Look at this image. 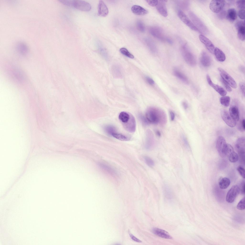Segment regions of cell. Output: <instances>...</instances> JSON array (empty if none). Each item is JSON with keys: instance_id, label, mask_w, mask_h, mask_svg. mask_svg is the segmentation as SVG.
Returning a JSON list of instances; mask_svg holds the SVG:
<instances>
[{"instance_id": "cell-1", "label": "cell", "mask_w": 245, "mask_h": 245, "mask_svg": "<svg viewBox=\"0 0 245 245\" xmlns=\"http://www.w3.org/2000/svg\"><path fill=\"white\" fill-rule=\"evenodd\" d=\"M145 117L150 123L165 124L167 122V117L165 112L160 108L150 107L146 110Z\"/></svg>"}, {"instance_id": "cell-2", "label": "cell", "mask_w": 245, "mask_h": 245, "mask_svg": "<svg viewBox=\"0 0 245 245\" xmlns=\"http://www.w3.org/2000/svg\"><path fill=\"white\" fill-rule=\"evenodd\" d=\"M181 51L184 60L187 64L191 66H194L196 65V58L186 45H184L181 47Z\"/></svg>"}, {"instance_id": "cell-3", "label": "cell", "mask_w": 245, "mask_h": 245, "mask_svg": "<svg viewBox=\"0 0 245 245\" xmlns=\"http://www.w3.org/2000/svg\"><path fill=\"white\" fill-rule=\"evenodd\" d=\"M218 70L221 78L231 87L234 89L237 87L236 83L233 78L223 68L219 67Z\"/></svg>"}, {"instance_id": "cell-4", "label": "cell", "mask_w": 245, "mask_h": 245, "mask_svg": "<svg viewBox=\"0 0 245 245\" xmlns=\"http://www.w3.org/2000/svg\"><path fill=\"white\" fill-rule=\"evenodd\" d=\"M227 144L224 138L219 136L217 138L216 143L217 149L220 156L222 157L225 156V152Z\"/></svg>"}, {"instance_id": "cell-5", "label": "cell", "mask_w": 245, "mask_h": 245, "mask_svg": "<svg viewBox=\"0 0 245 245\" xmlns=\"http://www.w3.org/2000/svg\"><path fill=\"white\" fill-rule=\"evenodd\" d=\"M72 7L83 11H88L91 9V6L89 3L80 0H72Z\"/></svg>"}, {"instance_id": "cell-6", "label": "cell", "mask_w": 245, "mask_h": 245, "mask_svg": "<svg viewBox=\"0 0 245 245\" xmlns=\"http://www.w3.org/2000/svg\"><path fill=\"white\" fill-rule=\"evenodd\" d=\"M178 15L180 19L191 29L194 31L200 32L198 28L193 23L186 15L181 10H179Z\"/></svg>"}, {"instance_id": "cell-7", "label": "cell", "mask_w": 245, "mask_h": 245, "mask_svg": "<svg viewBox=\"0 0 245 245\" xmlns=\"http://www.w3.org/2000/svg\"><path fill=\"white\" fill-rule=\"evenodd\" d=\"M240 192L239 186L236 185L233 186L227 193L226 197V201L229 203L233 202Z\"/></svg>"}, {"instance_id": "cell-8", "label": "cell", "mask_w": 245, "mask_h": 245, "mask_svg": "<svg viewBox=\"0 0 245 245\" xmlns=\"http://www.w3.org/2000/svg\"><path fill=\"white\" fill-rule=\"evenodd\" d=\"M225 4V1L224 0H213L210 3L209 8L213 12L219 13L223 9Z\"/></svg>"}, {"instance_id": "cell-9", "label": "cell", "mask_w": 245, "mask_h": 245, "mask_svg": "<svg viewBox=\"0 0 245 245\" xmlns=\"http://www.w3.org/2000/svg\"><path fill=\"white\" fill-rule=\"evenodd\" d=\"M221 114L223 120L228 125L231 127L236 126V122L232 118L227 111L224 109L222 110Z\"/></svg>"}, {"instance_id": "cell-10", "label": "cell", "mask_w": 245, "mask_h": 245, "mask_svg": "<svg viewBox=\"0 0 245 245\" xmlns=\"http://www.w3.org/2000/svg\"><path fill=\"white\" fill-rule=\"evenodd\" d=\"M150 33L154 37L161 40H166L162 30L160 28L156 27H152L149 28Z\"/></svg>"}, {"instance_id": "cell-11", "label": "cell", "mask_w": 245, "mask_h": 245, "mask_svg": "<svg viewBox=\"0 0 245 245\" xmlns=\"http://www.w3.org/2000/svg\"><path fill=\"white\" fill-rule=\"evenodd\" d=\"M199 38L200 41L205 45L207 49L211 53L214 54L215 48L212 42L208 38L203 35H200Z\"/></svg>"}, {"instance_id": "cell-12", "label": "cell", "mask_w": 245, "mask_h": 245, "mask_svg": "<svg viewBox=\"0 0 245 245\" xmlns=\"http://www.w3.org/2000/svg\"><path fill=\"white\" fill-rule=\"evenodd\" d=\"M206 79L208 84L221 95L225 96L227 94L226 91L222 87L213 83L208 75L206 76Z\"/></svg>"}, {"instance_id": "cell-13", "label": "cell", "mask_w": 245, "mask_h": 245, "mask_svg": "<svg viewBox=\"0 0 245 245\" xmlns=\"http://www.w3.org/2000/svg\"><path fill=\"white\" fill-rule=\"evenodd\" d=\"M155 143V139L153 134L151 131L148 130L147 134L145 148L148 150L152 149L154 147Z\"/></svg>"}, {"instance_id": "cell-14", "label": "cell", "mask_w": 245, "mask_h": 245, "mask_svg": "<svg viewBox=\"0 0 245 245\" xmlns=\"http://www.w3.org/2000/svg\"><path fill=\"white\" fill-rule=\"evenodd\" d=\"M166 0H158L156 9L158 12L162 16L166 17L168 15V12L166 6Z\"/></svg>"}, {"instance_id": "cell-15", "label": "cell", "mask_w": 245, "mask_h": 245, "mask_svg": "<svg viewBox=\"0 0 245 245\" xmlns=\"http://www.w3.org/2000/svg\"><path fill=\"white\" fill-rule=\"evenodd\" d=\"M125 128L130 132H134L136 129V123L134 117L130 115V119L126 123L123 124Z\"/></svg>"}, {"instance_id": "cell-16", "label": "cell", "mask_w": 245, "mask_h": 245, "mask_svg": "<svg viewBox=\"0 0 245 245\" xmlns=\"http://www.w3.org/2000/svg\"><path fill=\"white\" fill-rule=\"evenodd\" d=\"M235 26L237 30V35L239 38L242 41H244L245 39V23L239 22L236 24Z\"/></svg>"}, {"instance_id": "cell-17", "label": "cell", "mask_w": 245, "mask_h": 245, "mask_svg": "<svg viewBox=\"0 0 245 245\" xmlns=\"http://www.w3.org/2000/svg\"><path fill=\"white\" fill-rule=\"evenodd\" d=\"M108 12V8L105 3L102 0H100L98 6V15L102 17H105L107 15Z\"/></svg>"}, {"instance_id": "cell-18", "label": "cell", "mask_w": 245, "mask_h": 245, "mask_svg": "<svg viewBox=\"0 0 245 245\" xmlns=\"http://www.w3.org/2000/svg\"><path fill=\"white\" fill-rule=\"evenodd\" d=\"M234 104L232 105L229 108V114L232 118L235 121H238L239 116V109L234 102Z\"/></svg>"}, {"instance_id": "cell-19", "label": "cell", "mask_w": 245, "mask_h": 245, "mask_svg": "<svg viewBox=\"0 0 245 245\" xmlns=\"http://www.w3.org/2000/svg\"><path fill=\"white\" fill-rule=\"evenodd\" d=\"M245 141L244 137L239 138L237 140L235 146L239 154H245Z\"/></svg>"}, {"instance_id": "cell-20", "label": "cell", "mask_w": 245, "mask_h": 245, "mask_svg": "<svg viewBox=\"0 0 245 245\" xmlns=\"http://www.w3.org/2000/svg\"><path fill=\"white\" fill-rule=\"evenodd\" d=\"M173 72L175 76L184 83L187 84H189V81L187 77L178 69H174Z\"/></svg>"}, {"instance_id": "cell-21", "label": "cell", "mask_w": 245, "mask_h": 245, "mask_svg": "<svg viewBox=\"0 0 245 245\" xmlns=\"http://www.w3.org/2000/svg\"><path fill=\"white\" fill-rule=\"evenodd\" d=\"M153 232L156 235L161 238L168 239H172V237L166 231L158 228L152 230Z\"/></svg>"}, {"instance_id": "cell-22", "label": "cell", "mask_w": 245, "mask_h": 245, "mask_svg": "<svg viewBox=\"0 0 245 245\" xmlns=\"http://www.w3.org/2000/svg\"><path fill=\"white\" fill-rule=\"evenodd\" d=\"M200 61L202 65L204 67L209 66L211 64V61L210 57L205 52L201 53L200 58Z\"/></svg>"}, {"instance_id": "cell-23", "label": "cell", "mask_w": 245, "mask_h": 245, "mask_svg": "<svg viewBox=\"0 0 245 245\" xmlns=\"http://www.w3.org/2000/svg\"><path fill=\"white\" fill-rule=\"evenodd\" d=\"M132 12L134 14L139 15H143L148 13V11L142 7L137 5L133 6L131 7Z\"/></svg>"}, {"instance_id": "cell-24", "label": "cell", "mask_w": 245, "mask_h": 245, "mask_svg": "<svg viewBox=\"0 0 245 245\" xmlns=\"http://www.w3.org/2000/svg\"><path fill=\"white\" fill-rule=\"evenodd\" d=\"M98 165L102 169L111 175L115 176L117 175L116 171L109 165L102 163H99Z\"/></svg>"}, {"instance_id": "cell-25", "label": "cell", "mask_w": 245, "mask_h": 245, "mask_svg": "<svg viewBox=\"0 0 245 245\" xmlns=\"http://www.w3.org/2000/svg\"><path fill=\"white\" fill-rule=\"evenodd\" d=\"M237 14L234 8L229 9L226 13V17L231 22L234 21L237 18Z\"/></svg>"}, {"instance_id": "cell-26", "label": "cell", "mask_w": 245, "mask_h": 245, "mask_svg": "<svg viewBox=\"0 0 245 245\" xmlns=\"http://www.w3.org/2000/svg\"><path fill=\"white\" fill-rule=\"evenodd\" d=\"M214 54L217 59L220 62L224 61L226 59L224 53L220 49L217 47L215 48Z\"/></svg>"}, {"instance_id": "cell-27", "label": "cell", "mask_w": 245, "mask_h": 245, "mask_svg": "<svg viewBox=\"0 0 245 245\" xmlns=\"http://www.w3.org/2000/svg\"><path fill=\"white\" fill-rule=\"evenodd\" d=\"M230 183V180L227 178L225 177L220 178L218 182L219 186L220 188L224 189L227 188Z\"/></svg>"}, {"instance_id": "cell-28", "label": "cell", "mask_w": 245, "mask_h": 245, "mask_svg": "<svg viewBox=\"0 0 245 245\" xmlns=\"http://www.w3.org/2000/svg\"><path fill=\"white\" fill-rule=\"evenodd\" d=\"M112 71L113 75L115 77L121 78L122 76L121 68L120 66L117 64L113 66Z\"/></svg>"}, {"instance_id": "cell-29", "label": "cell", "mask_w": 245, "mask_h": 245, "mask_svg": "<svg viewBox=\"0 0 245 245\" xmlns=\"http://www.w3.org/2000/svg\"><path fill=\"white\" fill-rule=\"evenodd\" d=\"M130 115L124 111L120 113L119 116V118L122 122V124L127 123L129 120Z\"/></svg>"}, {"instance_id": "cell-30", "label": "cell", "mask_w": 245, "mask_h": 245, "mask_svg": "<svg viewBox=\"0 0 245 245\" xmlns=\"http://www.w3.org/2000/svg\"><path fill=\"white\" fill-rule=\"evenodd\" d=\"M163 189L164 193L165 196L168 198H171L173 196L172 193L169 186L166 184L164 185Z\"/></svg>"}, {"instance_id": "cell-31", "label": "cell", "mask_w": 245, "mask_h": 245, "mask_svg": "<svg viewBox=\"0 0 245 245\" xmlns=\"http://www.w3.org/2000/svg\"><path fill=\"white\" fill-rule=\"evenodd\" d=\"M220 101L222 105L225 107H228L230 104V98L228 96H223L220 98Z\"/></svg>"}, {"instance_id": "cell-32", "label": "cell", "mask_w": 245, "mask_h": 245, "mask_svg": "<svg viewBox=\"0 0 245 245\" xmlns=\"http://www.w3.org/2000/svg\"><path fill=\"white\" fill-rule=\"evenodd\" d=\"M112 135L117 139L122 141H128L129 140L127 137L116 132L113 134Z\"/></svg>"}, {"instance_id": "cell-33", "label": "cell", "mask_w": 245, "mask_h": 245, "mask_svg": "<svg viewBox=\"0 0 245 245\" xmlns=\"http://www.w3.org/2000/svg\"><path fill=\"white\" fill-rule=\"evenodd\" d=\"M228 157L229 161L232 162H235L237 161L239 159L238 155L234 151L231 153Z\"/></svg>"}, {"instance_id": "cell-34", "label": "cell", "mask_w": 245, "mask_h": 245, "mask_svg": "<svg viewBox=\"0 0 245 245\" xmlns=\"http://www.w3.org/2000/svg\"><path fill=\"white\" fill-rule=\"evenodd\" d=\"M120 51L122 54L129 58L133 59L134 58V56L125 48H121Z\"/></svg>"}, {"instance_id": "cell-35", "label": "cell", "mask_w": 245, "mask_h": 245, "mask_svg": "<svg viewBox=\"0 0 245 245\" xmlns=\"http://www.w3.org/2000/svg\"><path fill=\"white\" fill-rule=\"evenodd\" d=\"M104 129L106 132L111 135L113 134L116 132L115 128L112 126L108 125L106 126L105 127Z\"/></svg>"}, {"instance_id": "cell-36", "label": "cell", "mask_w": 245, "mask_h": 245, "mask_svg": "<svg viewBox=\"0 0 245 245\" xmlns=\"http://www.w3.org/2000/svg\"><path fill=\"white\" fill-rule=\"evenodd\" d=\"M144 159L145 163L149 166L152 167L154 165L153 160L150 157L145 156L144 157Z\"/></svg>"}, {"instance_id": "cell-37", "label": "cell", "mask_w": 245, "mask_h": 245, "mask_svg": "<svg viewBox=\"0 0 245 245\" xmlns=\"http://www.w3.org/2000/svg\"><path fill=\"white\" fill-rule=\"evenodd\" d=\"M236 5L237 7L240 9H245V0H238L236 1Z\"/></svg>"}, {"instance_id": "cell-38", "label": "cell", "mask_w": 245, "mask_h": 245, "mask_svg": "<svg viewBox=\"0 0 245 245\" xmlns=\"http://www.w3.org/2000/svg\"><path fill=\"white\" fill-rule=\"evenodd\" d=\"M136 24L137 28L139 31L142 32L145 31V27L142 21L140 20L138 21Z\"/></svg>"}, {"instance_id": "cell-39", "label": "cell", "mask_w": 245, "mask_h": 245, "mask_svg": "<svg viewBox=\"0 0 245 245\" xmlns=\"http://www.w3.org/2000/svg\"><path fill=\"white\" fill-rule=\"evenodd\" d=\"M245 198L244 197L238 203L237 206L238 209L240 210H243L245 209Z\"/></svg>"}, {"instance_id": "cell-40", "label": "cell", "mask_w": 245, "mask_h": 245, "mask_svg": "<svg viewBox=\"0 0 245 245\" xmlns=\"http://www.w3.org/2000/svg\"><path fill=\"white\" fill-rule=\"evenodd\" d=\"M234 151V150L232 146L229 144H227L225 152V156H228L229 155Z\"/></svg>"}, {"instance_id": "cell-41", "label": "cell", "mask_w": 245, "mask_h": 245, "mask_svg": "<svg viewBox=\"0 0 245 245\" xmlns=\"http://www.w3.org/2000/svg\"><path fill=\"white\" fill-rule=\"evenodd\" d=\"M140 119L142 123L144 125H149L150 123L148 121L146 117L141 114H140L139 116Z\"/></svg>"}, {"instance_id": "cell-42", "label": "cell", "mask_w": 245, "mask_h": 245, "mask_svg": "<svg viewBox=\"0 0 245 245\" xmlns=\"http://www.w3.org/2000/svg\"><path fill=\"white\" fill-rule=\"evenodd\" d=\"M237 170L239 173L244 178H245V170L244 168L242 166H239L237 168Z\"/></svg>"}, {"instance_id": "cell-43", "label": "cell", "mask_w": 245, "mask_h": 245, "mask_svg": "<svg viewBox=\"0 0 245 245\" xmlns=\"http://www.w3.org/2000/svg\"><path fill=\"white\" fill-rule=\"evenodd\" d=\"M220 81L226 90L229 92H231L232 89L230 86L226 82L224 81L221 78Z\"/></svg>"}, {"instance_id": "cell-44", "label": "cell", "mask_w": 245, "mask_h": 245, "mask_svg": "<svg viewBox=\"0 0 245 245\" xmlns=\"http://www.w3.org/2000/svg\"><path fill=\"white\" fill-rule=\"evenodd\" d=\"M181 139L184 145L187 148L189 147V145L188 140L186 136L183 134L181 136Z\"/></svg>"}, {"instance_id": "cell-45", "label": "cell", "mask_w": 245, "mask_h": 245, "mask_svg": "<svg viewBox=\"0 0 245 245\" xmlns=\"http://www.w3.org/2000/svg\"><path fill=\"white\" fill-rule=\"evenodd\" d=\"M148 4L152 6H156L158 3L157 0H146Z\"/></svg>"}, {"instance_id": "cell-46", "label": "cell", "mask_w": 245, "mask_h": 245, "mask_svg": "<svg viewBox=\"0 0 245 245\" xmlns=\"http://www.w3.org/2000/svg\"><path fill=\"white\" fill-rule=\"evenodd\" d=\"M226 12L225 11H221L219 12L218 14V17L222 19L226 17Z\"/></svg>"}, {"instance_id": "cell-47", "label": "cell", "mask_w": 245, "mask_h": 245, "mask_svg": "<svg viewBox=\"0 0 245 245\" xmlns=\"http://www.w3.org/2000/svg\"><path fill=\"white\" fill-rule=\"evenodd\" d=\"M238 15L240 18L242 19H244L245 18V9L240 10L238 11Z\"/></svg>"}, {"instance_id": "cell-48", "label": "cell", "mask_w": 245, "mask_h": 245, "mask_svg": "<svg viewBox=\"0 0 245 245\" xmlns=\"http://www.w3.org/2000/svg\"><path fill=\"white\" fill-rule=\"evenodd\" d=\"M239 86L240 90L243 95L245 96V84L244 82H241L239 83Z\"/></svg>"}, {"instance_id": "cell-49", "label": "cell", "mask_w": 245, "mask_h": 245, "mask_svg": "<svg viewBox=\"0 0 245 245\" xmlns=\"http://www.w3.org/2000/svg\"><path fill=\"white\" fill-rule=\"evenodd\" d=\"M145 79L147 83L150 85H153L155 83L154 80L149 77L146 76L145 77Z\"/></svg>"}, {"instance_id": "cell-50", "label": "cell", "mask_w": 245, "mask_h": 245, "mask_svg": "<svg viewBox=\"0 0 245 245\" xmlns=\"http://www.w3.org/2000/svg\"><path fill=\"white\" fill-rule=\"evenodd\" d=\"M245 184L244 181H243L241 183L240 187H239L240 191L243 195L245 194Z\"/></svg>"}, {"instance_id": "cell-51", "label": "cell", "mask_w": 245, "mask_h": 245, "mask_svg": "<svg viewBox=\"0 0 245 245\" xmlns=\"http://www.w3.org/2000/svg\"><path fill=\"white\" fill-rule=\"evenodd\" d=\"M239 126V130L243 131H245V121L244 119L242 120Z\"/></svg>"}, {"instance_id": "cell-52", "label": "cell", "mask_w": 245, "mask_h": 245, "mask_svg": "<svg viewBox=\"0 0 245 245\" xmlns=\"http://www.w3.org/2000/svg\"><path fill=\"white\" fill-rule=\"evenodd\" d=\"M129 235L131 239L134 241L138 242H141L142 241L134 236L130 232H129Z\"/></svg>"}, {"instance_id": "cell-53", "label": "cell", "mask_w": 245, "mask_h": 245, "mask_svg": "<svg viewBox=\"0 0 245 245\" xmlns=\"http://www.w3.org/2000/svg\"><path fill=\"white\" fill-rule=\"evenodd\" d=\"M169 113L171 120L173 121L175 118V114L173 111H170Z\"/></svg>"}, {"instance_id": "cell-54", "label": "cell", "mask_w": 245, "mask_h": 245, "mask_svg": "<svg viewBox=\"0 0 245 245\" xmlns=\"http://www.w3.org/2000/svg\"><path fill=\"white\" fill-rule=\"evenodd\" d=\"M182 105L184 108L185 110L187 109L188 107V104L186 101H183L182 103Z\"/></svg>"}, {"instance_id": "cell-55", "label": "cell", "mask_w": 245, "mask_h": 245, "mask_svg": "<svg viewBox=\"0 0 245 245\" xmlns=\"http://www.w3.org/2000/svg\"><path fill=\"white\" fill-rule=\"evenodd\" d=\"M239 70L242 72L243 73H245V67L242 66H241L239 67Z\"/></svg>"}, {"instance_id": "cell-56", "label": "cell", "mask_w": 245, "mask_h": 245, "mask_svg": "<svg viewBox=\"0 0 245 245\" xmlns=\"http://www.w3.org/2000/svg\"><path fill=\"white\" fill-rule=\"evenodd\" d=\"M155 133L156 135L158 137H160L161 135V134L160 132L158 130H156Z\"/></svg>"}]
</instances>
